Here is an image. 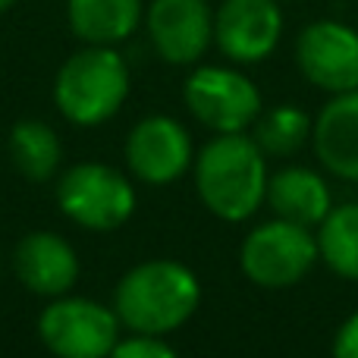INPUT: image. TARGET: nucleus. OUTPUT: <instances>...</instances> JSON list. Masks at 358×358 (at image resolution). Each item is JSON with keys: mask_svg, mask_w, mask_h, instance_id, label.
Segmentation results:
<instances>
[{"mask_svg": "<svg viewBox=\"0 0 358 358\" xmlns=\"http://www.w3.org/2000/svg\"><path fill=\"white\" fill-rule=\"evenodd\" d=\"M19 0H0V13H6V10H13Z\"/></svg>", "mask_w": 358, "mask_h": 358, "instance_id": "nucleus-21", "label": "nucleus"}, {"mask_svg": "<svg viewBox=\"0 0 358 358\" xmlns=\"http://www.w3.org/2000/svg\"><path fill=\"white\" fill-rule=\"evenodd\" d=\"M311 145L327 173L358 182V88L330 94L311 126Z\"/></svg>", "mask_w": 358, "mask_h": 358, "instance_id": "nucleus-13", "label": "nucleus"}, {"mask_svg": "<svg viewBox=\"0 0 358 358\" xmlns=\"http://www.w3.org/2000/svg\"><path fill=\"white\" fill-rule=\"evenodd\" d=\"M280 3H283V0H280Z\"/></svg>", "mask_w": 358, "mask_h": 358, "instance_id": "nucleus-22", "label": "nucleus"}, {"mask_svg": "<svg viewBox=\"0 0 358 358\" xmlns=\"http://www.w3.org/2000/svg\"><path fill=\"white\" fill-rule=\"evenodd\" d=\"M189 113L201 126L220 132H245L261 117V92L233 66H198L182 88Z\"/></svg>", "mask_w": 358, "mask_h": 358, "instance_id": "nucleus-7", "label": "nucleus"}, {"mask_svg": "<svg viewBox=\"0 0 358 358\" xmlns=\"http://www.w3.org/2000/svg\"><path fill=\"white\" fill-rule=\"evenodd\" d=\"M252 136L220 132L195 161V189L201 204L227 223H242L267 201V161Z\"/></svg>", "mask_w": 358, "mask_h": 358, "instance_id": "nucleus-2", "label": "nucleus"}, {"mask_svg": "<svg viewBox=\"0 0 358 358\" xmlns=\"http://www.w3.org/2000/svg\"><path fill=\"white\" fill-rule=\"evenodd\" d=\"M334 358H358V311L340 324L334 336Z\"/></svg>", "mask_w": 358, "mask_h": 358, "instance_id": "nucleus-20", "label": "nucleus"}, {"mask_svg": "<svg viewBox=\"0 0 358 358\" xmlns=\"http://www.w3.org/2000/svg\"><path fill=\"white\" fill-rule=\"evenodd\" d=\"M201 305V283L182 261L155 258L136 264L113 292V311L132 334L167 336L192 321Z\"/></svg>", "mask_w": 358, "mask_h": 358, "instance_id": "nucleus-1", "label": "nucleus"}, {"mask_svg": "<svg viewBox=\"0 0 358 358\" xmlns=\"http://www.w3.org/2000/svg\"><path fill=\"white\" fill-rule=\"evenodd\" d=\"M299 73L327 94L358 88V29L340 19H317L296 38Z\"/></svg>", "mask_w": 358, "mask_h": 358, "instance_id": "nucleus-8", "label": "nucleus"}, {"mask_svg": "<svg viewBox=\"0 0 358 358\" xmlns=\"http://www.w3.org/2000/svg\"><path fill=\"white\" fill-rule=\"evenodd\" d=\"M280 0H220L214 10V44L233 63H261L280 48Z\"/></svg>", "mask_w": 358, "mask_h": 358, "instance_id": "nucleus-10", "label": "nucleus"}, {"mask_svg": "<svg viewBox=\"0 0 358 358\" xmlns=\"http://www.w3.org/2000/svg\"><path fill=\"white\" fill-rule=\"evenodd\" d=\"M267 204L283 220L315 229L334 208V195L321 173L308 167H283L267 179Z\"/></svg>", "mask_w": 358, "mask_h": 358, "instance_id": "nucleus-14", "label": "nucleus"}, {"mask_svg": "<svg viewBox=\"0 0 358 358\" xmlns=\"http://www.w3.org/2000/svg\"><path fill=\"white\" fill-rule=\"evenodd\" d=\"M113 308L82 296H57L38 315V336L57 358H107L120 343Z\"/></svg>", "mask_w": 358, "mask_h": 358, "instance_id": "nucleus-6", "label": "nucleus"}, {"mask_svg": "<svg viewBox=\"0 0 358 358\" xmlns=\"http://www.w3.org/2000/svg\"><path fill=\"white\" fill-rule=\"evenodd\" d=\"M317 255L343 280L358 283V201L330 208L317 227Z\"/></svg>", "mask_w": 358, "mask_h": 358, "instance_id": "nucleus-17", "label": "nucleus"}, {"mask_svg": "<svg viewBox=\"0 0 358 358\" xmlns=\"http://www.w3.org/2000/svg\"><path fill=\"white\" fill-rule=\"evenodd\" d=\"M311 126L315 120L296 104H280L271 110H261V117L255 120L252 138L258 142V148L271 157H289L299 148H305V142L311 138Z\"/></svg>", "mask_w": 358, "mask_h": 358, "instance_id": "nucleus-18", "label": "nucleus"}, {"mask_svg": "<svg viewBox=\"0 0 358 358\" xmlns=\"http://www.w3.org/2000/svg\"><path fill=\"white\" fill-rule=\"evenodd\" d=\"M10 161L25 179L48 182L60 170L63 145L48 123H41V120H19L10 132Z\"/></svg>", "mask_w": 358, "mask_h": 358, "instance_id": "nucleus-16", "label": "nucleus"}, {"mask_svg": "<svg viewBox=\"0 0 358 358\" xmlns=\"http://www.w3.org/2000/svg\"><path fill=\"white\" fill-rule=\"evenodd\" d=\"M129 98V66L117 48L82 44L63 60L54 79V104L69 123L101 126Z\"/></svg>", "mask_w": 358, "mask_h": 358, "instance_id": "nucleus-3", "label": "nucleus"}, {"mask_svg": "<svg viewBox=\"0 0 358 358\" xmlns=\"http://www.w3.org/2000/svg\"><path fill=\"white\" fill-rule=\"evenodd\" d=\"M66 22L82 44L117 48L145 25V0H66Z\"/></svg>", "mask_w": 358, "mask_h": 358, "instance_id": "nucleus-15", "label": "nucleus"}, {"mask_svg": "<svg viewBox=\"0 0 358 358\" xmlns=\"http://www.w3.org/2000/svg\"><path fill=\"white\" fill-rule=\"evenodd\" d=\"M107 358H179L173 346L161 340V336H145V334H136L129 340H120L113 346V352Z\"/></svg>", "mask_w": 358, "mask_h": 358, "instance_id": "nucleus-19", "label": "nucleus"}, {"mask_svg": "<svg viewBox=\"0 0 358 358\" xmlns=\"http://www.w3.org/2000/svg\"><path fill=\"white\" fill-rule=\"evenodd\" d=\"M57 204L82 229L110 233L136 214V189L120 170L107 164L82 161L60 176Z\"/></svg>", "mask_w": 358, "mask_h": 358, "instance_id": "nucleus-5", "label": "nucleus"}, {"mask_svg": "<svg viewBox=\"0 0 358 358\" xmlns=\"http://www.w3.org/2000/svg\"><path fill=\"white\" fill-rule=\"evenodd\" d=\"M126 164L148 185L176 182L195 164L189 129L164 113L138 120L126 138Z\"/></svg>", "mask_w": 358, "mask_h": 358, "instance_id": "nucleus-11", "label": "nucleus"}, {"mask_svg": "<svg viewBox=\"0 0 358 358\" xmlns=\"http://www.w3.org/2000/svg\"><path fill=\"white\" fill-rule=\"evenodd\" d=\"M317 258V236L283 217L255 227L239 248L242 273L261 289H286L302 283Z\"/></svg>", "mask_w": 358, "mask_h": 358, "instance_id": "nucleus-4", "label": "nucleus"}, {"mask_svg": "<svg viewBox=\"0 0 358 358\" xmlns=\"http://www.w3.org/2000/svg\"><path fill=\"white\" fill-rule=\"evenodd\" d=\"M145 31L164 63L192 66L214 44V10L208 0H151Z\"/></svg>", "mask_w": 358, "mask_h": 358, "instance_id": "nucleus-9", "label": "nucleus"}, {"mask_svg": "<svg viewBox=\"0 0 358 358\" xmlns=\"http://www.w3.org/2000/svg\"><path fill=\"white\" fill-rule=\"evenodd\" d=\"M13 271L29 292L57 299L66 296L79 280V255L60 233L35 229L19 239L13 252Z\"/></svg>", "mask_w": 358, "mask_h": 358, "instance_id": "nucleus-12", "label": "nucleus"}]
</instances>
